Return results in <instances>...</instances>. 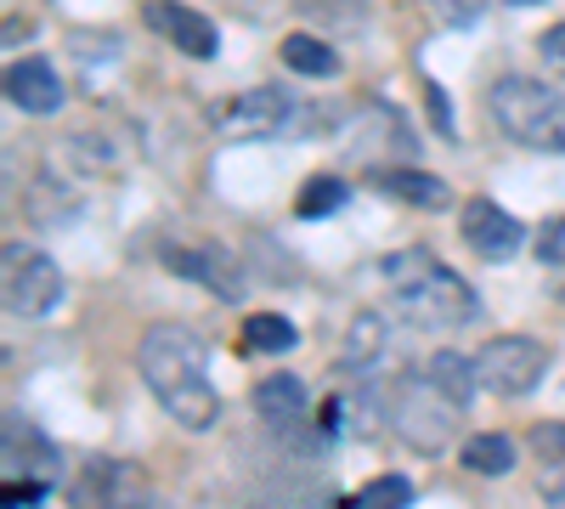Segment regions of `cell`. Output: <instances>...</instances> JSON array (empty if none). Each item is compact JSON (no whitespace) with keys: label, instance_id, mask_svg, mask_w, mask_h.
Instances as JSON below:
<instances>
[{"label":"cell","instance_id":"obj_1","mask_svg":"<svg viewBox=\"0 0 565 509\" xmlns=\"http://www.w3.org/2000/svg\"><path fill=\"white\" fill-rule=\"evenodd\" d=\"M136 368L148 380L153 402L170 413L181 431H210L215 425V385H210V368H204V340L186 329V322H153L136 346Z\"/></svg>","mask_w":565,"mask_h":509},{"label":"cell","instance_id":"obj_2","mask_svg":"<svg viewBox=\"0 0 565 509\" xmlns=\"http://www.w3.org/2000/svg\"><path fill=\"white\" fill-rule=\"evenodd\" d=\"M380 277H385L391 300L418 322V329H463V322L481 317L476 289H469L447 261H436L430 250H396V255H385Z\"/></svg>","mask_w":565,"mask_h":509},{"label":"cell","instance_id":"obj_3","mask_svg":"<svg viewBox=\"0 0 565 509\" xmlns=\"http://www.w3.org/2000/svg\"><path fill=\"white\" fill-rule=\"evenodd\" d=\"M487 114L514 148L532 153H565V97L532 74H503L487 91Z\"/></svg>","mask_w":565,"mask_h":509},{"label":"cell","instance_id":"obj_4","mask_svg":"<svg viewBox=\"0 0 565 509\" xmlns=\"http://www.w3.org/2000/svg\"><path fill=\"white\" fill-rule=\"evenodd\" d=\"M458 402H447L430 380H424V368H413V374H402L396 380V391H391V431L413 447V453H424V458H436L452 436H458Z\"/></svg>","mask_w":565,"mask_h":509},{"label":"cell","instance_id":"obj_5","mask_svg":"<svg viewBox=\"0 0 565 509\" xmlns=\"http://www.w3.org/2000/svg\"><path fill=\"white\" fill-rule=\"evenodd\" d=\"M548 368V351L543 340H526V335H498L476 351V380L481 391L492 396H526Z\"/></svg>","mask_w":565,"mask_h":509},{"label":"cell","instance_id":"obj_6","mask_svg":"<svg viewBox=\"0 0 565 509\" xmlns=\"http://www.w3.org/2000/svg\"><path fill=\"white\" fill-rule=\"evenodd\" d=\"M63 306V266L52 255H40V250H23L12 244L7 250V311L12 317H52Z\"/></svg>","mask_w":565,"mask_h":509},{"label":"cell","instance_id":"obj_7","mask_svg":"<svg viewBox=\"0 0 565 509\" xmlns=\"http://www.w3.org/2000/svg\"><path fill=\"white\" fill-rule=\"evenodd\" d=\"M295 119H300V103L277 85H255L215 108V125L232 136H282V130H295Z\"/></svg>","mask_w":565,"mask_h":509},{"label":"cell","instance_id":"obj_8","mask_svg":"<svg viewBox=\"0 0 565 509\" xmlns=\"http://www.w3.org/2000/svg\"><path fill=\"white\" fill-rule=\"evenodd\" d=\"M463 244L476 250L481 261H514L521 244H526V226L514 221L503 204H492V199H469L463 204Z\"/></svg>","mask_w":565,"mask_h":509},{"label":"cell","instance_id":"obj_9","mask_svg":"<svg viewBox=\"0 0 565 509\" xmlns=\"http://www.w3.org/2000/svg\"><path fill=\"white\" fill-rule=\"evenodd\" d=\"M141 18H148V29H159V40H170L186 57H215L221 52L215 23L204 12H193V7H181V0H148Z\"/></svg>","mask_w":565,"mask_h":509},{"label":"cell","instance_id":"obj_10","mask_svg":"<svg viewBox=\"0 0 565 509\" xmlns=\"http://www.w3.org/2000/svg\"><path fill=\"white\" fill-rule=\"evenodd\" d=\"M7 97H12V108H23L34 119L57 114L63 108V79H57V68L45 57H23V63L7 68Z\"/></svg>","mask_w":565,"mask_h":509},{"label":"cell","instance_id":"obj_11","mask_svg":"<svg viewBox=\"0 0 565 509\" xmlns=\"http://www.w3.org/2000/svg\"><path fill=\"white\" fill-rule=\"evenodd\" d=\"M385 346H391L385 311H356L351 329H345V346H340V368H345L351 380H362V374H373V368H380Z\"/></svg>","mask_w":565,"mask_h":509},{"label":"cell","instance_id":"obj_12","mask_svg":"<svg viewBox=\"0 0 565 509\" xmlns=\"http://www.w3.org/2000/svg\"><path fill=\"white\" fill-rule=\"evenodd\" d=\"M373 188L402 199V204H413V210H447L452 204L447 181L441 176H424V170H391L385 165V170H373Z\"/></svg>","mask_w":565,"mask_h":509},{"label":"cell","instance_id":"obj_13","mask_svg":"<svg viewBox=\"0 0 565 509\" xmlns=\"http://www.w3.org/2000/svg\"><path fill=\"white\" fill-rule=\"evenodd\" d=\"M164 261L181 272V277H193V284H210L215 295H238V266H232L215 244H204V250H164Z\"/></svg>","mask_w":565,"mask_h":509},{"label":"cell","instance_id":"obj_14","mask_svg":"<svg viewBox=\"0 0 565 509\" xmlns=\"http://www.w3.org/2000/svg\"><path fill=\"white\" fill-rule=\"evenodd\" d=\"M119 481L125 470L108 458H85L79 476L68 481V509H119Z\"/></svg>","mask_w":565,"mask_h":509},{"label":"cell","instance_id":"obj_15","mask_svg":"<svg viewBox=\"0 0 565 509\" xmlns=\"http://www.w3.org/2000/svg\"><path fill=\"white\" fill-rule=\"evenodd\" d=\"M255 413L266 425H295L300 413H306V385L295 380V374H266L260 385H255Z\"/></svg>","mask_w":565,"mask_h":509},{"label":"cell","instance_id":"obj_16","mask_svg":"<svg viewBox=\"0 0 565 509\" xmlns=\"http://www.w3.org/2000/svg\"><path fill=\"white\" fill-rule=\"evenodd\" d=\"M424 380H430L447 402H458V407H469L476 402V357H463V351H436L430 362H424Z\"/></svg>","mask_w":565,"mask_h":509},{"label":"cell","instance_id":"obj_17","mask_svg":"<svg viewBox=\"0 0 565 509\" xmlns=\"http://www.w3.org/2000/svg\"><path fill=\"white\" fill-rule=\"evenodd\" d=\"M277 57H282V68H295V74H311V79H328V74H340V52L328 40H317V34H289L277 45Z\"/></svg>","mask_w":565,"mask_h":509},{"label":"cell","instance_id":"obj_18","mask_svg":"<svg viewBox=\"0 0 565 509\" xmlns=\"http://www.w3.org/2000/svg\"><path fill=\"white\" fill-rule=\"evenodd\" d=\"M7 458H12V465H23V481H45V476L57 470V453L45 447V436H34L18 420H7Z\"/></svg>","mask_w":565,"mask_h":509},{"label":"cell","instance_id":"obj_19","mask_svg":"<svg viewBox=\"0 0 565 509\" xmlns=\"http://www.w3.org/2000/svg\"><path fill=\"white\" fill-rule=\"evenodd\" d=\"M463 470H476V476H509L514 470V442L503 431H481V436H469L463 442Z\"/></svg>","mask_w":565,"mask_h":509},{"label":"cell","instance_id":"obj_20","mask_svg":"<svg viewBox=\"0 0 565 509\" xmlns=\"http://www.w3.org/2000/svg\"><path fill=\"white\" fill-rule=\"evenodd\" d=\"M244 346H249V351H295V322L277 317V311H249Z\"/></svg>","mask_w":565,"mask_h":509},{"label":"cell","instance_id":"obj_21","mask_svg":"<svg viewBox=\"0 0 565 509\" xmlns=\"http://www.w3.org/2000/svg\"><path fill=\"white\" fill-rule=\"evenodd\" d=\"M413 503V481L407 476H373L356 498H345L340 509H407Z\"/></svg>","mask_w":565,"mask_h":509},{"label":"cell","instance_id":"obj_22","mask_svg":"<svg viewBox=\"0 0 565 509\" xmlns=\"http://www.w3.org/2000/svg\"><path fill=\"white\" fill-rule=\"evenodd\" d=\"M340 204H345V181L340 176H311L306 193L295 199V215L300 221H322L328 210H340Z\"/></svg>","mask_w":565,"mask_h":509},{"label":"cell","instance_id":"obj_23","mask_svg":"<svg viewBox=\"0 0 565 509\" xmlns=\"http://www.w3.org/2000/svg\"><path fill=\"white\" fill-rule=\"evenodd\" d=\"M487 12V0H430V18L447 23V29H469V23H481Z\"/></svg>","mask_w":565,"mask_h":509},{"label":"cell","instance_id":"obj_24","mask_svg":"<svg viewBox=\"0 0 565 509\" xmlns=\"http://www.w3.org/2000/svg\"><path fill=\"white\" fill-rule=\"evenodd\" d=\"M537 492H543V509H565V458H548L543 465Z\"/></svg>","mask_w":565,"mask_h":509},{"label":"cell","instance_id":"obj_25","mask_svg":"<svg viewBox=\"0 0 565 509\" xmlns=\"http://www.w3.org/2000/svg\"><path fill=\"white\" fill-rule=\"evenodd\" d=\"M526 442H532L543 458H565V425H559V420H543V425H532V431H526Z\"/></svg>","mask_w":565,"mask_h":509},{"label":"cell","instance_id":"obj_26","mask_svg":"<svg viewBox=\"0 0 565 509\" xmlns=\"http://www.w3.org/2000/svg\"><path fill=\"white\" fill-rule=\"evenodd\" d=\"M537 255H543V266H565V215H554L537 233Z\"/></svg>","mask_w":565,"mask_h":509},{"label":"cell","instance_id":"obj_27","mask_svg":"<svg viewBox=\"0 0 565 509\" xmlns=\"http://www.w3.org/2000/svg\"><path fill=\"white\" fill-rule=\"evenodd\" d=\"M537 52H543V63H548L554 74H565V18H559L554 29L537 34Z\"/></svg>","mask_w":565,"mask_h":509},{"label":"cell","instance_id":"obj_28","mask_svg":"<svg viewBox=\"0 0 565 509\" xmlns=\"http://www.w3.org/2000/svg\"><path fill=\"white\" fill-rule=\"evenodd\" d=\"M424 108H430V119H436V130L447 136V142H458V130H452V114H447V97H441V85H436V79L424 85Z\"/></svg>","mask_w":565,"mask_h":509},{"label":"cell","instance_id":"obj_29","mask_svg":"<svg viewBox=\"0 0 565 509\" xmlns=\"http://www.w3.org/2000/svg\"><path fill=\"white\" fill-rule=\"evenodd\" d=\"M45 498V481H7V509H34Z\"/></svg>","mask_w":565,"mask_h":509},{"label":"cell","instance_id":"obj_30","mask_svg":"<svg viewBox=\"0 0 565 509\" xmlns=\"http://www.w3.org/2000/svg\"><path fill=\"white\" fill-rule=\"evenodd\" d=\"M509 7H537V0H509Z\"/></svg>","mask_w":565,"mask_h":509}]
</instances>
